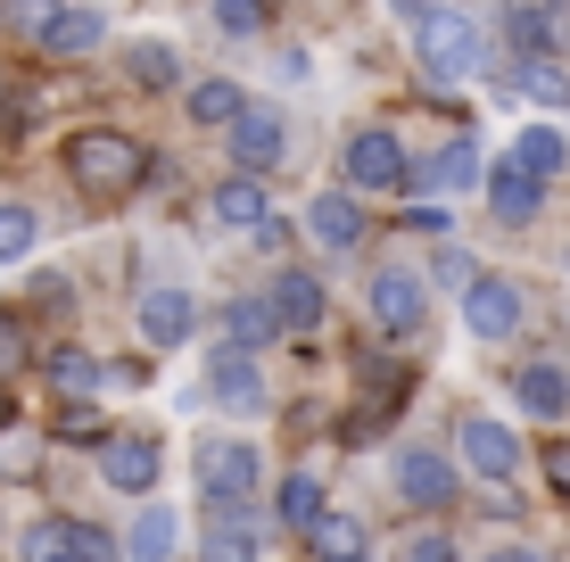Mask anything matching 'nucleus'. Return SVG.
Returning a JSON list of instances; mask_svg holds the SVG:
<instances>
[{
    "label": "nucleus",
    "mask_w": 570,
    "mask_h": 562,
    "mask_svg": "<svg viewBox=\"0 0 570 562\" xmlns=\"http://www.w3.org/2000/svg\"><path fill=\"white\" fill-rule=\"evenodd\" d=\"M414 50H422L430 83H471V75H488V26L471 9H446V0L414 26Z\"/></svg>",
    "instance_id": "f257e3e1"
},
{
    "label": "nucleus",
    "mask_w": 570,
    "mask_h": 562,
    "mask_svg": "<svg viewBox=\"0 0 570 562\" xmlns=\"http://www.w3.org/2000/svg\"><path fill=\"white\" fill-rule=\"evenodd\" d=\"M67 174L83 190H100V199H125V190H141L149 149L132 141V132H116V125H91V132H75V141H67Z\"/></svg>",
    "instance_id": "f03ea898"
},
{
    "label": "nucleus",
    "mask_w": 570,
    "mask_h": 562,
    "mask_svg": "<svg viewBox=\"0 0 570 562\" xmlns=\"http://www.w3.org/2000/svg\"><path fill=\"white\" fill-rule=\"evenodd\" d=\"M422 306H430V289H422V274H405V265H381V274L364 282V323L381 339H414Z\"/></svg>",
    "instance_id": "7ed1b4c3"
},
{
    "label": "nucleus",
    "mask_w": 570,
    "mask_h": 562,
    "mask_svg": "<svg viewBox=\"0 0 570 562\" xmlns=\"http://www.w3.org/2000/svg\"><path fill=\"white\" fill-rule=\"evenodd\" d=\"M257 447L248 438H199V496L207 505H248L257 496Z\"/></svg>",
    "instance_id": "20e7f679"
},
{
    "label": "nucleus",
    "mask_w": 570,
    "mask_h": 562,
    "mask_svg": "<svg viewBox=\"0 0 570 562\" xmlns=\"http://www.w3.org/2000/svg\"><path fill=\"white\" fill-rule=\"evenodd\" d=\"M157 463H166V447H157L149 431H108L100 480H108L116 496H149V489H157Z\"/></svg>",
    "instance_id": "39448f33"
},
{
    "label": "nucleus",
    "mask_w": 570,
    "mask_h": 562,
    "mask_svg": "<svg viewBox=\"0 0 570 562\" xmlns=\"http://www.w3.org/2000/svg\"><path fill=\"white\" fill-rule=\"evenodd\" d=\"M347 183L356 190H405L414 183V166H405V149H397L389 125H364L356 141H347Z\"/></svg>",
    "instance_id": "423d86ee"
},
{
    "label": "nucleus",
    "mask_w": 570,
    "mask_h": 562,
    "mask_svg": "<svg viewBox=\"0 0 570 562\" xmlns=\"http://www.w3.org/2000/svg\"><path fill=\"white\" fill-rule=\"evenodd\" d=\"M207 397L215 405H232V414H265V373H257V347H215V364H207Z\"/></svg>",
    "instance_id": "0eeeda50"
},
{
    "label": "nucleus",
    "mask_w": 570,
    "mask_h": 562,
    "mask_svg": "<svg viewBox=\"0 0 570 562\" xmlns=\"http://www.w3.org/2000/svg\"><path fill=\"white\" fill-rule=\"evenodd\" d=\"M455 455H463L480 480H513V472H521V438L504 431V422H488V414H471L463 431H455Z\"/></svg>",
    "instance_id": "6e6552de"
},
{
    "label": "nucleus",
    "mask_w": 570,
    "mask_h": 562,
    "mask_svg": "<svg viewBox=\"0 0 570 562\" xmlns=\"http://www.w3.org/2000/svg\"><path fill=\"white\" fill-rule=\"evenodd\" d=\"M463 323H471V339H513L521 332V289L497 282V274H480L463 289Z\"/></svg>",
    "instance_id": "1a4fd4ad"
},
{
    "label": "nucleus",
    "mask_w": 570,
    "mask_h": 562,
    "mask_svg": "<svg viewBox=\"0 0 570 562\" xmlns=\"http://www.w3.org/2000/svg\"><path fill=\"white\" fill-rule=\"evenodd\" d=\"M232 166H240V174H273V166H282V149H289V132H282V116H273V108H248V116H232Z\"/></svg>",
    "instance_id": "9d476101"
},
{
    "label": "nucleus",
    "mask_w": 570,
    "mask_h": 562,
    "mask_svg": "<svg viewBox=\"0 0 570 562\" xmlns=\"http://www.w3.org/2000/svg\"><path fill=\"white\" fill-rule=\"evenodd\" d=\"M397 496L405 505H455V463L439 447H405L397 455Z\"/></svg>",
    "instance_id": "9b49d317"
},
{
    "label": "nucleus",
    "mask_w": 570,
    "mask_h": 562,
    "mask_svg": "<svg viewBox=\"0 0 570 562\" xmlns=\"http://www.w3.org/2000/svg\"><path fill=\"white\" fill-rule=\"evenodd\" d=\"M538 199H546V174L529 158H497V174H488V207H497L504 224H529V216H538Z\"/></svg>",
    "instance_id": "f8f14e48"
},
{
    "label": "nucleus",
    "mask_w": 570,
    "mask_h": 562,
    "mask_svg": "<svg viewBox=\"0 0 570 562\" xmlns=\"http://www.w3.org/2000/svg\"><path fill=\"white\" fill-rule=\"evenodd\" d=\"M513 405H521V414H538V422H562L570 414V373H562V364H521V373H513Z\"/></svg>",
    "instance_id": "ddd939ff"
},
{
    "label": "nucleus",
    "mask_w": 570,
    "mask_h": 562,
    "mask_svg": "<svg viewBox=\"0 0 570 562\" xmlns=\"http://www.w3.org/2000/svg\"><path fill=\"white\" fill-rule=\"evenodd\" d=\"M190 332H199L190 289H149V298H141V339H149V347H183Z\"/></svg>",
    "instance_id": "4468645a"
},
{
    "label": "nucleus",
    "mask_w": 570,
    "mask_h": 562,
    "mask_svg": "<svg viewBox=\"0 0 570 562\" xmlns=\"http://www.w3.org/2000/svg\"><path fill=\"white\" fill-rule=\"evenodd\" d=\"M199 562H257V530H248V513H240V505H215V513H207Z\"/></svg>",
    "instance_id": "2eb2a0df"
},
{
    "label": "nucleus",
    "mask_w": 570,
    "mask_h": 562,
    "mask_svg": "<svg viewBox=\"0 0 570 562\" xmlns=\"http://www.w3.org/2000/svg\"><path fill=\"white\" fill-rule=\"evenodd\" d=\"M306 231H314L323 248H356V240H364V207L347 199V190H323V199L306 207Z\"/></svg>",
    "instance_id": "dca6fc26"
},
{
    "label": "nucleus",
    "mask_w": 570,
    "mask_h": 562,
    "mask_svg": "<svg viewBox=\"0 0 570 562\" xmlns=\"http://www.w3.org/2000/svg\"><path fill=\"white\" fill-rule=\"evenodd\" d=\"M215 216H224L232 231H257V224H265V174H240V166H232L224 183H215Z\"/></svg>",
    "instance_id": "f3484780"
},
{
    "label": "nucleus",
    "mask_w": 570,
    "mask_h": 562,
    "mask_svg": "<svg viewBox=\"0 0 570 562\" xmlns=\"http://www.w3.org/2000/svg\"><path fill=\"white\" fill-rule=\"evenodd\" d=\"M289 332V323H282V306H273V298H232L224 306V339L232 347H265V339H282Z\"/></svg>",
    "instance_id": "a211bd4d"
},
{
    "label": "nucleus",
    "mask_w": 570,
    "mask_h": 562,
    "mask_svg": "<svg viewBox=\"0 0 570 562\" xmlns=\"http://www.w3.org/2000/svg\"><path fill=\"white\" fill-rule=\"evenodd\" d=\"M273 306H282V323H289V332H323V282L298 274V265H289L282 282H273Z\"/></svg>",
    "instance_id": "6ab92c4d"
},
{
    "label": "nucleus",
    "mask_w": 570,
    "mask_h": 562,
    "mask_svg": "<svg viewBox=\"0 0 570 562\" xmlns=\"http://www.w3.org/2000/svg\"><path fill=\"white\" fill-rule=\"evenodd\" d=\"M306 546H314V562H364V554H372L356 513H323V521L306 530Z\"/></svg>",
    "instance_id": "aec40b11"
},
{
    "label": "nucleus",
    "mask_w": 570,
    "mask_h": 562,
    "mask_svg": "<svg viewBox=\"0 0 570 562\" xmlns=\"http://www.w3.org/2000/svg\"><path fill=\"white\" fill-rule=\"evenodd\" d=\"M480 183V149L471 141H446L430 166H414V190H471Z\"/></svg>",
    "instance_id": "412c9836"
},
{
    "label": "nucleus",
    "mask_w": 570,
    "mask_h": 562,
    "mask_svg": "<svg viewBox=\"0 0 570 562\" xmlns=\"http://www.w3.org/2000/svg\"><path fill=\"white\" fill-rule=\"evenodd\" d=\"M100 42H108V17H100V9H58V26H50L42 50H58V58H91Z\"/></svg>",
    "instance_id": "4be33fe9"
},
{
    "label": "nucleus",
    "mask_w": 570,
    "mask_h": 562,
    "mask_svg": "<svg viewBox=\"0 0 570 562\" xmlns=\"http://www.w3.org/2000/svg\"><path fill=\"white\" fill-rule=\"evenodd\" d=\"M273 513H282V521H289V530H298V538H306V530H314V521H323V513H331V505H323V480H314V472H289V480H282V489H273Z\"/></svg>",
    "instance_id": "5701e85b"
},
{
    "label": "nucleus",
    "mask_w": 570,
    "mask_h": 562,
    "mask_svg": "<svg viewBox=\"0 0 570 562\" xmlns=\"http://www.w3.org/2000/svg\"><path fill=\"white\" fill-rule=\"evenodd\" d=\"M174 546H183V521L166 505H141V521H132V562H166Z\"/></svg>",
    "instance_id": "b1692460"
},
{
    "label": "nucleus",
    "mask_w": 570,
    "mask_h": 562,
    "mask_svg": "<svg viewBox=\"0 0 570 562\" xmlns=\"http://www.w3.org/2000/svg\"><path fill=\"white\" fill-rule=\"evenodd\" d=\"M504 42H513L521 58H546V42H554V17H546L538 0H513V17H504Z\"/></svg>",
    "instance_id": "393cba45"
},
{
    "label": "nucleus",
    "mask_w": 570,
    "mask_h": 562,
    "mask_svg": "<svg viewBox=\"0 0 570 562\" xmlns=\"http://www.w3.org/2000/svg\"><path fill=\"white\" fill-rule=\"evenodd\" d=\"M513 158H529V166L546 174V183H554V174H570V141H562L554 125H529L521 141H513Z\"/></svg>",
    "instance_id": "a878e982"
},
{
    "label": "nucleus",
    "mask_w": 570,
    "mask_h": 562,
    "mask_svg": "<svg viewBox=\"0 0 570 562\" xmlns=\"http://www.w3.org/2000/svg\"><path fill=\"white\" fill-rule=\"evenodd\" d=\"M125 67H132V83H149V91L183 83V58H174L166 42H132V50H125Z\"/></svg>",
    "instance_id": "bb28decb"
},
{
    "label": "nucleus",
    "mask_w": 570,
    "mask_h": 562,
    "mask_svg": "<svg viewBox=\"0 0 570 562\" xmlns=\"http://www.w3.org/2000/svg\"><path fill=\"white\" fill-rule=\"evenodd\" d=\"M33 240H42V216L33 207H0V265H17V257H33Z\"/></svg>",
    "instance_id": "cd10ccee"
},
{
    "label": "nucleus",
    "mask_w": 570,
    "mask_h": 562,
    "mask_svg": "<svg viewBox=\"0 0 570 562\" xmlns=\"http://www.w3.org/2000/svg\"><path fill=\"white\" fill-rule=\"evenodd\" d=\"M75 530H83V521H33L26 530V562H75Z\"/></svg>",
    "instance_id": "c85d7f7f"
},
{
    "label": "nucleus",
    "mask_w": 570,
    "mask_h": 562,
    "mask_svg": "<svg viewBox=\"0 0 570 562\" xmlns=\"http://www.w3.org/2000/svg\"><path fill=\"white\" fill-rule=\"evenodd\" d=\"M190 116L199 125H232V116H248V100L232 83H190Z\"/></svg>",
    "instance_id": "c756f323"
},
{
    "label": "nucleus",
    "mask_w": 570,
    "mask_h": 562,
    "mask_svg": "<svg viewBox=\"0 0 570 562\" xmlns=\"http://www.w3.org/2000/svg\"><path fill=\"white\" fill-rule=\"evenodd\" d=\"M50 381H58L67 397H91V390H100V364H91L83 347H58V356H50Z\"/></svg>",
    "instance_id": "7c9ffc66"
},
{
    "label": "nucleus",
    "mask_w": 570,
    "mask_h": 562,
    "mask_svg": "<svg viewBox=\"0 0 570 562\" xmlns=\"http://www.w3.org/2000/svg\"><path fill=\"white\" fill-rule=\"evenodd\" d=\"M215 26L240 33V42H257V33L273 26V0H215Z\"/></svg>",
    "instance_id": "2f4dec72"
},
{
    "label": "nucleus",
    "mask_w": 570,
    "mask_h": 562,
    "mask_svg": "<svg viewBox=\"0 0 570 562\" xmlns=\"http://www.w3.org/2000/svg\"><path fill=\"white\" fill-rule=\"evenodd\" d=\"M58 9L67 0H9V26L26 33V42H50V26H58Z\"/></svg>",
    "instance_id": "473e14b6"
},
{
    "label": "nucleus",
    "mask_w": 570,
    "mask_h": 562,
    "mask_svg": "<svg viewBox=\"0 0 570 562\" xmlns=\"http://www.w3.org/2000/svg\"><path fill=\"white\" fill-rule=\"evenodd\" d=\"M521 83H529V100L570 108V75H562V67H546V58H529V67H521Z\"/></svg>",
    "instance_id": "72a5a7b5"
},
{
    "label": "nucleus",
    "mask_w": 570,
    "mask_h": 562,
    "mask_svg": "<svg viewBox=\"0 0 570 562\" xmlns=\"http://www.w3.org/2000/svg\"><path fill=\"white\" fill-rule=\"evenodd\" d=\"M58 438H75V447H108V431H100V414H91L83 397L67 405V414H58Z\"/></svg>",
    "instance_id": "f704fd0d"
},
{
    "label": "nucleus",
    "mask_w": 570,
    "mask_h": 562,
    "mask_svg": "<svg viewBox=\"0 0 570 562\" xmlns=\"http://www.w3.org/2000/svg\"><path fill=\"white\" fill-rule=\"evenodd\" d=\"M75 562H116V538L83 521V530H75Z\"/></svg>",
    "instance_id": "c9c22d12"
},
{
    "label": "nucleus",
    "mask_w": 570,
    "mask_h": 562,
    "mask_svg": "<svg viewBox=\"0 0 570 562\" xmlns=\"http://www.w3.org/2000/svg\"><path fill=\"white\" fill-rule=\"evenodd\" d=\"M405 562H455V546H446V538H439V530H422V538H414V546H405Z\"/></svg>",
    "instance_id": "e433bc0d"
},
{
    "label": "nucleus",
    "mask_w": 570,
    "mask_h": 562,
    "mask_svg": "<svg viewBox=\"0 0 570 562\" xmlns=\"http://www.w3.org/2000/svg\"><path fill=\"white\" fill-rule=\"evenodd\" d=\"M17 347H26V323H17L9 306H0V373H9V364H17Z\"/></svg>",
    "instance_id": "4c0bfd02"
},
{
    "label": "nucleus",
    "mask_w": 570,
    "mask_h": 562,
    "mask_svg": "<svg viewBox=\"0 0 570 562\" xmlns=\"http://www.w3.org/2000/svg\"><path fill=\"white\" fill-rule=\"evenodd\" d=\"M405 231H430V240H446V207H405Z\"/></svg>",
    "instance_id": "58836bf2"
},
{
    "label": "nucleus",
    "mask_w": 570,
    "mask_h": 562,
    "mask_svg": "<svg viewBox=\"0 0 570 562\" xmlns=\"http://www.w3.org/2000/svg\"><path fill=\"white\" fill-rule=\"evenodd\" d=\"M546 480H554V489L570 496V438H562V447H546Z\"/></svg>",
    "instance_id": "ea45409f"
},
{
    "label": "nucleus",
    "mask_w": 570,
    "mask_h": 562,
    "mask_svg": "<svg viewBox=\"0 0 570 562\" xmlns=\"http://www.w3.org/2000/svg\"><path fill=\"white\" fill-rule=\"evenodd\" d=\"M389 9H397V17H414V26H422V17L439 9V0H389Z\"/></svg>",
    "instance_id": "a19ab883"
},
{
    "label": "nucleus",
    "mask_w": 570,
    "mask_h": 562,
    "mask_svg": "<svg viewBox=\"0 0 570 562\" xmlns=\"http://www.w3.org/2000/svg\"><path fill=\"white\" fill-rule=\"evenodd\" d=\"M488 562H538V554H529V546H504V554H488Z\"/></svg>",
    "instance_id": "79ce46f5"
},
{
    "label": "nucleus",
    "mask_w": 570,
    "mask_h": 562,
    "mask_svg": "<svg viewBox=\"0 0 570 562\" xmlns=\"http://www.w3.org/2000/svg\"><path fill=\"white\" fill-rule=\"evenodd\" d=\"M0 431H9V390H0Z\"/></svg>",
    "instance_id": "37998d69"
},
{
    "label": "nucleus",
    "mask_w": 570,
    "mask_h": 562,
    "mask_svg": "<svg viewBox=\"0 0 570 562\" xmlns=\"http://www.w3.org/2000/svg\"><path fill=\"white\" fill-rule=\"evenodd\" d=\"M0 26H9V0H0Z\"/></svg>",
    "instance_id": "c03bdc74"
}]
</instances>
